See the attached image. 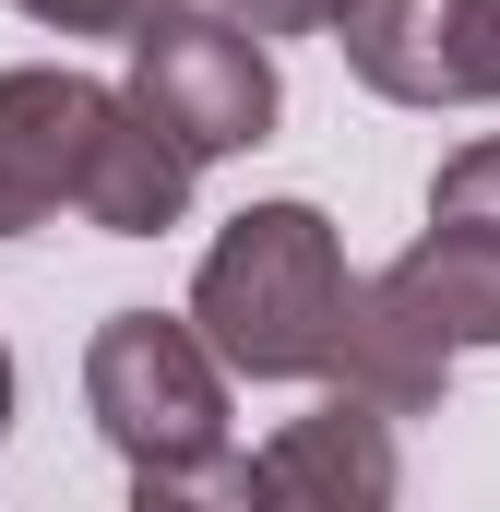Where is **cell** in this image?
I'll return each instance as SVG.
<instances>
[{
	"label": "cell",
	"mask_w": 500,
	"mask_h": 512,
	"mask_svg": "<svg viewBox=\"0 0 500 512\" xmlns=\"http://www.w3.org/2000/svg\"><path fill=\"white\" fill-rule=\"evenodd\" d=\"M84 405L120 441L131 501H250V453H227V358L191 310H120L84 346Z\"/></svg>",
	"instance_id": "6da1fadb"
},
{
	"label": "cell",
	"mask_w": 500,
	"mask_h": 512,
	"mask_svg": "<svg viewBox=\"0 0 500 512\" xmlns=\"http://www.w3.org/2000/svg\"><path fill=\"white\" fill-rule=\"evenodd\" d=\"M358 274L310 203H250L191 274V322L239 382H334Z\"/></svg>",
	"instance_id": "7a4b0ae2"
},
{
	"label": "cell",
	"mask_w": 500,
	"mask_h": 512,
	"mask_svg": "<svg viewBox=\"0 0 500 512\" xmlns=\"http://www.w3.org/2000/svg\"><path fill=\"white\" fill-rule=\"evenodd\" d=\"M131 96L191 155H250V143H274V108H286L274 60L239 12H179V0L155 24H131Z\"/></svg>",
	"instance_id": "3957f363"
},
{
	"label": "cell",
	"mask_w": 500,
	"mask_h": 512,
	"mask_svg": "<svg viewBox=\"0 0 500 512\" xmlns=\"http://www.w3.org/2000/svg\"><path fill=\"white\" fill-rule=\"evenodd\" d=\"M346 60L393 108L500 96V0H346Z\"/></svg>",
	"instance_id": "277c9868"
},
{
	"label": "cell",
	"mask_w": 500,
	"mask_h": 512,
	"mask_svg": "<svg viewBox=\"0 0 500 512\" xmlns=\"http://www.w3.org/2000/svg\"><path fill=\"white\" fill-rule=\"evenodd\" d=\"M108 108H120V84H96V72H0V239L48 227L60 203L84 215Z\"/></svg>",
	"instance_id": "5b68a950"
},
{
	"label": "cell",
	"mask_w": 500,
	"mask_h": 512,
	"mask_svg": "<svg viewBox=\"0 0 500 512\" xmlns=\"http://www.w3.org/2000/svg\"><path fill=\"white\" fill-rule=\"evenodd\" d=\"M250 501H274V512H381L393 501V417L358 405V393H334L322 417H298L286 441L250 453Z\"/></svg>",
	"instance_id": "8992f818"
},
{
	"label": "cell",
	"mask_w": 500,
	"mask_h": 512,
	"mask_svg": "<svg viewBox=\"0 0 500 512\" xmlns=\"http://www.w3.org/2000/svg\"><path fill=\"white\" fill-rule=\"evenodd\" d=\"M191 179H203V155L120 84L108 143H96V167H84V227H108V239H167V227L191 215Z\"/></svg>",
	"instance_id": "52a82bcc"
},
{
	"label": "cell",
	"mask_w": 500,
	"mask_h": 512,
	"mask_svg": "<svg viewBox=\"0 0 500 512\" xmlns=\"http://www.w3.org/2000/svg\"><path fill=\"white\" fill-rule=\"evenodd\" d=\"M381 286L465 358V346H500V215H429V239L405 262H381Z\"/></svg>",
	"instance_id": "ba28073f"
},
{
	"label": "cell",
	"mask_w": 500,
	"mask_h": 512,
	"mask_svg": "<svg viewBox=\"0 0 500 512\" xmlns=\"http://www.w3.org/2000/svg\"><path fill=\"white\" fill-rule=\"evenodd\" d=\"M441 382H453V346L393 298V286H358V310H346V358H334V393H358V405H381V417H429L441 405Z\"/></svg>",
	"instance_id": "9c48e42d"
},
{
	"label": "cell",
	"mask_w": 500,
	"mask_h": 512,
	"mask_svg": "<svg viewBox=\"0 0 500 512\" xmlns=\"http://www.w3.org/2000/svg\"><path fill=\"white\" fill-rule=\"evenodd\" d=\"M429 215H500V131H489V143H465V155L429 179Z\"/></svg>",
	"instance_id": "30bf717a"
},
{
	"label": "cell",
	"mask_w": 500,
	"mask_h": 512,
	"mask_svg": "<svg viewBox=\"0 0 500 512\" xmlns=\"http://www.w3.org/2000/svg\"><path fill=\"white\" fill-rule=\"evenodd\" d=\"M12 12H36V24H60V36H131V24H155L167 0H12Z\"/></svg>",
	"instance_id": "8fae6325"
},
{
	"label": "cell",
	"mask_w": 500,
	"mask_h": 512,
	"mask_svg": "<svg viewBox=\"0 0 500 512\" xmlns=\"http://www.w3.org/2000/svg\"><path fill=\"white\" fill-rule=\"evenodd\" d=\"M215 12H239L250 36H322V24H346V0H215Z\"/></svg>",
	"instance_id": "7c38bea8"
},
{
	"label": "cell",
	"mask_w": 500,
	"mask_h": 512,
	"mask_svg": "<svg viewBox=\"0 0 500 512\" xmlns=\"http://www.w3.org/2000/svg\"><path fill=\"white\" fill-rule=\"evenodd\" d=\"M0 429H12V346H0Z\"/></svg>",
	"instance_id": "4fadbf2b"
}]
</instances>
